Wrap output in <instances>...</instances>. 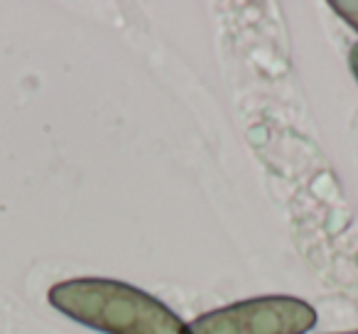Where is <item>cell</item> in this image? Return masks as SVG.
Returning <instances> with one entry per match:
<instances>
[{
    "label": "cell",
    "mask_w": 358,
    "mask_h": 334,
    "mask_svg": "<svg viewBox=\"0 0 358 334\" xmlns=\"http://www.w3.org/2000/svg\"><path fill=\"white\" fill-rule=\"evenodd\" d=\"M341 334H358V332H341Z\"/></svg>",
    "instance_id": "5"
},
{
    "label": "cell",
    "mask_w": 358,
    "mask_h": 334,
    "mask_svg": "<svg viewBox=\"0 0 358 334\" xmlns=\"http://www.w3.org/2000/svg\"><path fill=\"white\" fill-rule=\"evenodd\" d=\"M317 309L292 295H265L226 305L189 322V334H307Z\"/></svg>",
    "instance_id": "2"
},
{
    "label": "cell",
    "mask_w": 358,
    "mask_h": 334,
    "mask_svg": "<svg viewBox=\"0 0 358 334\" xmlns=\"http://www.w3.org/2000/svg\"><path fill=\"white\" fill-rule=\"evenodd\" d=\"M348 64H351V71H353V76H356V81H358V42L351 47V52H348Z\"/></svg>",
    "instance_id": "4"
},
{
    "label": "cell",
    "mask_w": 358,
    "mask_h": 334,
    "mask_svg": "<svg viewBox=\"0 0 358 334\" xmlns=\"http://www.w3.org/2000/svg\"><path fill=\"white\" fill-rule=\"evenodd\" d=\"M55 309L106 334H189L177 312L135 285L110 278H71L50 288Z\"/></svg>",
    "instance_id": "1"
},
{
    "label": "cell",
    "mask_w": 358,
    "mask_h": 334,
    "mask_svg": "<svg viewBox=\"0 0 358 334\" xmlns=\"http://www.w3.org/2000/svg\"><path fill=\"white\" fill-rule=\"evenodd\" d=\"M329 6H331V11L336 13L341 20H346L348 25L358 32V0H334Z\"/></svg>",
    "instance_id": "3"
}]
</instances>
